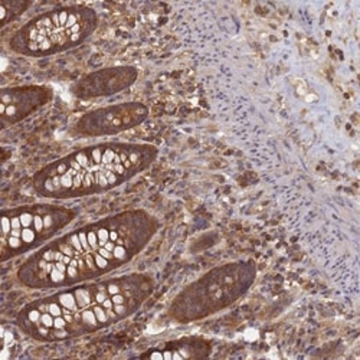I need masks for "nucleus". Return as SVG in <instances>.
Here are the masks:
<instances>
[{
	"label": "nucleus",
	"instance_id": "0eeeda50",
	"mask_svg": "<svg viewBox=\"0 0 360 360\" xmlns=\"http://www.w3.org/2000/svg\"><path fill=\"white\" fill-rule=\"evenodd\" d=\"M147 108L139 103L104 107L85 114L77 123V131L84 136H105L129 130L143 123Z\"/></svg>",
	"mask_w": 360,
	"mask_h": 360
},
{
	"label": "nucleus",
	"instance_id": "6e6552de",
	"mask_svg": "<svg viewBox=\"0 0 360 360\" xmlns=\"http://www.w3.org/2000/svg\"><path fill=\"white\" fill-rule=\"evenodd\" d=\"M136 77L133 68L105 70L85 78L78 86V94L79 97L110 96L131 85Z\"/></svg>",
	"mask_w": 360,
	"mask_h": 360
},
{
	"label": "nucleus",
	"instance_id": "f03ea898",
	"mask_svg": "<svg viewBox=\"0 0 360 360\" xmlns=\"http://www.w3.org/2000/svg\"><path fill=\"white\" fill-rule=\"evenodd\" d=\"M153 287V280L143 274L79 283L25 306L18 326L42 342L79 338L131 316Z\"/></svg>",
	"mask_w": 360,
	"mask_h": 360
},
{
	"label": "nucleus",
	"instance_id": "20e7f679",
	"mask_svg": "<svg viewBox=\"0 0 360 360\" xmlns=\"http://www.w3.org/2000/svg\"><path fill=\"white\" fill-rule=\"evenodd\" d=\"M97 15L85 6L52 11L27 22L13 35L11 46L27 56H45L77 46L94 32Z\"/></svg>",
	"mask_w": 360,
	"mask_h": 360
},
{
	"label": "nucleus",
	"instance_id": "1a4fd4ad",
	"mask_svg": "<svg viewBox=\"0 0 360 360\" xmlns=\"http://www.w3.org/2000/svg\"><path fill=\"white\" fill-rule=\"evenodd\" d=\"M49 98V93L39 86L4 89L2 96V114L4 120L18 122L35 111Z\"/></svg>",
	"mask_w": 360,
	"mask_h": 360
},
{
	"label": "nucleus",
	"instance_id": "f257e3e1",
	"mask_svg": "<svg viewBox=\"0 0 360 360\" xmlns=\"http://www.w3.org/2000/svg\"><path fill=\"white\" fill-rule=\"evenodd\" d=\"M156 231V219L144 211L101 219L44 245L23 262L18 277L41 290L97 280L133 259Z\"/></svg>",
	"mask_w": 360,
	"mask_h": 360
},
{
	"label": "nucleus",
	"instance_id": "423d86ee",
	"mask_svg": "<svg viewBox=\"0 0 360 360\" xmlns=\"http://www.w3.org/2000/svg\"><path fill=\"white\" fill-rule=\"evenodd\" d=\"M74 211L59 205H27L4 212L2 255L4 261L42 248L49 239L74 219Z\"/></svg>",
	"mask_w": 360,
	"mask_h": 360
},
{
	"label": "nucleus",
	"instance_id": "39448f33",
	"mask_svg": "<svg viewBox=\"0 0 360 360\" xmlns=\"http://www.w3.org/2000/svg\"><path fill=\"white\" fill-rule=\"evenodd\" d=\"M255 280V266L247 262L228 264L191 284L172 306V316L192 321L211 316L247 292Z\"/></svg>",
	"mask_w": 360,
	"mask_h": 360
},
{
	"label": "nucleus",
	"instance_id": "7ed1b4c3",
	"mask_svg": "<svg viewBox=\"0 0 360 360\" xmlns=\"http://www.w3.org/2000/svg\"><path fill=\"white\" fill-rule=\"evenodd\" d=\"M158 150L150 144L103 143L59 159L34 179L37 193L51 199H70L110 191L146 170Z\"/></svg>",
	"mask_w": 360,
	"mask_h": 360
}]
</instances>
